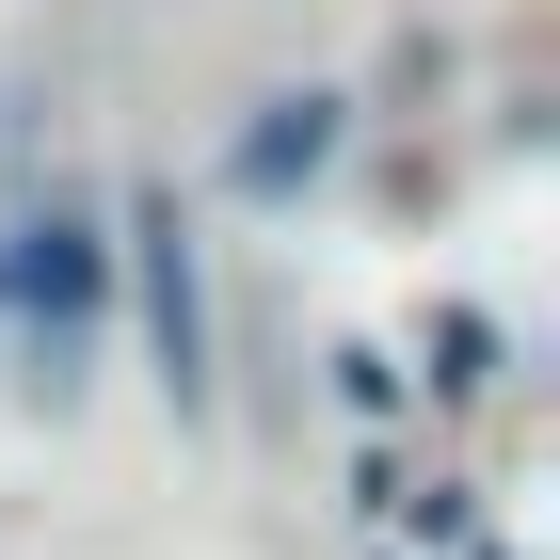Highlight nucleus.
<instances>
[{"label": "nucleus", "instance_id": "f257e3e1", "mask_svg": "<svg viewBox=\"0 0 560 560\" xmlns=\"http://www.w3.org/2000/svg\"><path fill=\"white\" fill-rule=\"evenodd\" d=\"M96 289H113V241H81L65 209L0 241V320H33V385H65V369H81V337H96Z\"/></svg>", "mask_w": 560, "mask_h": 560}, {"label": "nucleus", "instance_id": "f03ea898", "mask_svg": "<svg viewBox=\"0 0 560 560\" xmlns=\"http://www.w3.org/2000/svg\"><path fill=\"white\" fill-rule=\"evenodd\" d=\"M129 272H144V352H161V400H176V417H209V272H192L176 192H144V209H129Z\"/></svg>", "mask_w": 560, "mask_h": 560}, {"label": "nucleus", "instance_id": "7ed1b4c3", "mask_svg": "<svg viewBox=\"0 0 560 560\" xmlns=\"http://www.w3.org/2000/svg\"><path fill=\"white\" fill-rule=\"evenodd\" d=\"M320 161H337V96H272L241 129V192H304Z\"/></svg>", "mask_w": 560, "mask_h": 560}]
</instances>
